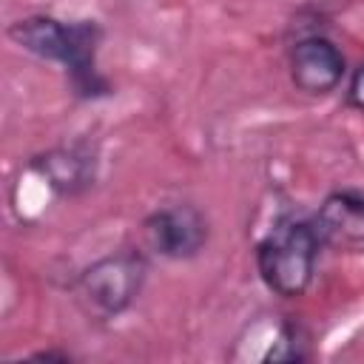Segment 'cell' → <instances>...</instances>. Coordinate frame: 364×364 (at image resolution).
<instances>
[{
	"label": "cell",
	"instance_id": "6da1fadb",
	"mask_svg": "<svg viewBox=\"0 0 364 364\" xmlns=\"http://www.w3.org/2000/svg\"><path fill=\"white\" fill-rule=\"evenodd\" d=\"M9 37L23 51L48 63H60L68 71V80L77 97L97 100L111 94L108 80L97 68V46L102 34L94 20L63 23L48 14H31V17L14 20L9 26Z\"/></svg>",
	"mask_w": 364,
	"mask_h": 364
},
{
	"label": "cell",
	"instance_id": "7a4b0ae2",
	"mask_svg": "<svg viewBox=\"0 0 364 364\" xmlns=\"http://www.w3.org/2000/svg\"><path fill=\"white\" fill-rule=\"evenodd\" d=\"M321 239L313 222L282 216L256 245V273L273 296L299 299L316 276Z\"/></svg>",
	"mask_w": 364,
	"mask_h": 364
},
{
	"label": "cell",
	"instance_id": "3957f363",
	"mask_svg": "<svg viewBox=\"0 0 364 364\" xmlns=\"http://www.w3.org/2000/svg\"><path fill=\"white\" fill-rule=\"evenodd\" d=\"M145 279L148 259L142 250H114L77 273L74 299L85 316L97 321H111L139 299Z\"/></svg>",
	"mask_w": 364,
	"mask_h": 364
},
{
	"label": "cell",
	"instance_id": "277c9868",
	"mask_svg": "<svg viewBox=\"0 0 364 364\" xmlns=\"http://www.w3.org/2000/svg\"><path fill=\"white\" fill-rule=\"evenodd\" d=\"M142 239L151 253L171 262H188L208 245V219L191 202L156 208L142 222Z\"/></svg>",
	"mask_w": 364,
	"mask_h": 364
},
{
	"label": "cell",
	"instance_id": "5b68a950",
	"mask_svg": "<svg viewBox=\"0 0 364 364\" xmlns=\"http://www.w3.org/2000/svg\"><path fill=\"white\" fill-rule=\"evenodd\" d=\"M290 82L307 97H324L336 91L347 74V60L341 48L324 34H304L290 46L287 54Z\"/></svg>",
	"mask_w": 364,
	"mask_h": 364
},
{
	"label": "cell",
	"instance_id": "8992f818",
	"mask_svg": "<svg viewBox=\"0 0 364 364\" xmlns=\"http://www.w3.org/2000/svg\"><path fill=\"white\" fill-rule=\"evenodd\" d=\"M31 173H37L46 188L63 199H77L88 193L97 182V154L85 142L48 148L28 162Z\"/></svg>",
	"mask_w": 364,
	"mask_h": 364
},
{
	"label": "cell",
	"instance_id": "52a82bcc",
	"mask_svg": "<svg viewBox=\"0 0 364 364\" xmlns=\"http://www.w3.org/2000/svg\"><path fill=\"white\" fill-rule=\"evenodd\" d=\"M321 245L333 247H364V193L336 191L324 196L313 219Z\"/></svg>",
	"mask_w": 364,
	"mask_h": 364
},
{
	"label": "cell",
	"instance_id": "ba28073f",
	"mask_svg": "<svg viewBox=\"0 0 364 364\" xmlns=\"http://www.w3.org/2000/svg\"><path fill=\"white\" fill-rule=\"evenodd\" d=\"M310 358V333L299 321H276L259 361H304Z\"/></svg>",
	"mask_w": 364,
	"mask_h": 364
},
{
	"label": "cell",
	"instance_id": "9c48e42d",
	"mask_svg": "<svg viewBox=\"0 0 364 364\" xmlns=\"http://www.w3.org/2000/svg\"><path fill=\"white\" fill-rule=\"evenodd\" d=\"M347 102L364 114V63H358V68H353L350 82H347Z\"/></svg>",
	"mask_w": 364,
	"mask_h": 364
}]
</instances>
